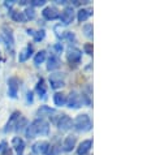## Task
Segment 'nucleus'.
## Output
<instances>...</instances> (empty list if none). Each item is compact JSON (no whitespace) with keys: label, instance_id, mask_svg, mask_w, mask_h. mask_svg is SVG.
Returning a JSON list of instances; mask_svg holds the SVG:
<instances>
[{"label":"nucleus","instance_id":"f257e3e1","mask_svg":"<svg viewBox=\"0 0 147 155\" xmlns=\"http://www.w3.org/2000/svg\"><path fill=\"white\" fill-rule=\"evenodd\" d=\"M50 132V124L46 121L44 119H37L28 125L26 130H25V134H26L28 138H34L37 136H47Z\"/></svg>","mask_w":147,"mask_h":155},{"label":"nucleus","instance_id":"f03ea898","mask_svg":"<svg viewBox=\"0 0 147 155\" xmlns=\"http://www.w3.org/2000/svg\"><path fill=\"white\" fill-rule=\"evenodd\" d=\"M73 125H74V129L77 132H89L90 129L93 128L90 116L86 115V114H82V115L77 116L74 123H73Z\"/></svg>","mask_w":147,"mask_h":155},{"label":"nucleus","instance_id":"7ed1b4c3","mask_svg":"<svg viewBox=\"0 0 147 155\" xmlns=\"http://www.w3.org/2000/svg\"><path fill=\"white\" fill-rule=\"evenodd\" d=\"M82 58V51L77 47H69L67 51V59L70 64H78Z\"/></svg>","mask_w":147,"mask_h":155},{"label":"nucleus","instance_id":"20e7f679","mask_svg":"<svg viewBox=\"0 0 147 155\" xmlns=\"http://www.w3.org/2000/svg\"><path fill=\"white\" fill-rule=\"evenodd\" d=\"M50 84H51V87L52 89H59L64 86L65 84V74L64 73H52L50 76Z\"/></svg>","mask_w":147,"mask_h":155},{"label":"nucleus","instance_id":"39448f33","mask_svg":"<svg viewBox=\"0 0 147 155\" xmlns=\"http://www.w3.org/2000/svg\"><path fill=\"white\" fill-rule=\"evenodd\" d=\"M67 103H68L69 108H80L82 106V103H83V99H82V97L77 91H72L69 94Z\"/></svg>","mask_w":147,"mask_h":155},{"label":"nucleus","instance_id":"423d86ee","mask_svg":"<svg viewBox=\"0 0 147 155\" xmlns=\"http://www.w3.org/2000/svg\"><path fill=\"white\" fill-rule=\"evenodd\" d=\"M59 17H60V20H61V22L64 25L72 24L73 20H74V9H73V7H65Z\"/></svg>","mask_w":147,"mask_h":155},{"label":"nucleus","instance_id":"0eeeda50","mask_svg":"<svg viewBox=\"0 0 147 155\" xmlns=\"http://www.w3.org/2000/svg\"><path fill=\"white\" fill-rule=\"evenodd\" d=\"M50 150V143L46 141H38L31 146V151L35 155H43L47 154Z\"/></svg>","mask_w":147,"mask_h":155},{"label":"nucleus","instance_id":"6e6552de","mask_svg":"<svg viewBox=\"0 0 147 155\" xmlns=\"http://www.w3.org/2000/svg\"><path fill=\"white\" fill-rule=\"evenodd\" d=\"M18 89H20L18 80L16 77H11L8 80V95L11 98H16L17 94H18Z\"/></svg>","mask_w":147,"mask_h":155},{"label":"nucleus","instance_id":"1a4fd4ad","mask_svg":"<svg viewBox=\"0 0 147 155\" xmlns=\"http://www.w3.org/2000/svg\"><path fill=\"white\" fill-rule=\"evenodd\" d=\"M56 124H57V128L61 129V130H69L73 127V120L68 115H61Z\"/></svg>","mask_w":147,"mask_h":155},{"label":"nucleus","instance_id":"9d476101","mask_svg":"<svg viewBox=\"0 0 147 155\" xmlns=\"http://www.w3.org/2000/svg\"><path fill=\"white\" fill-rule=\"evenodd\" d=\"M20 117H21V114L18 112V111H16V112L12 114V116L9 117V120H8L5 128H4V132L8 133V132H11V130H15V128H16V125H17V123H18Z\"/></svg>","mask_w":147,"mask_h":155},{"label":"nucleus","instance_id":"9b49d317","mask_svg":"<svg viewBox=\"0 0 147 155\" xmlns=\"http://www.w3.org/2000/svg\"><path fill=\"white\" fill-rule=\"evenodd\" d=\"M42 16L44 17L46 20H56L60 15H59V11L56 9L55 7H47L43 9Z\"/></svg>","mask_w":147,"mask_h":155},{"label":"nucleus","instance_id":"f8f14e48","mask_svg":"<svg viewBox=\"0 0 147 155\" xmlns=\"http://www.w3.org/2000/svg\"><path fill=\"white\" fill-rule=\"evenodd\" d=\"M12 145H13L15 147V151L18 154V155H22L24 150H25V142L24 140L21 138V137H15L13 140H12Z\"/></svg>","mask_w":147,"mask_h":155},{"label":"nucleus","instance_id":"ddd939ff","mask_svg":"<svg viewBox=\"0 0 147 155\" xmlns=\"http://www.w3.org/2000/svg\"><path fill=\"white\" fill-rule=\"evenodd\" d=\"M91 146H93V141L91 140L82 141L81 143H80V146H78V149H77V154H78V155L87 154L90 151V149H91Z\"/></svg>","mask_w":147,"mask_h":155},{"label":"nucleus","instance_id":"4468645a","mask_svg":"<svg viewBox=\"0 0 147 155\" xmlns=\"http://www.w3.org/2000/svg\"><path fill=\"white\" fill-rule=\"evenodd\" d=\"M76 146V137L74 136H68L65 140H64V143H63V150L65 153H69L74 149Z\"/></svg>","mask_w":147,"mask_h":155},{"label":"nucleus","instance_id":"2eb2a0df","mask_svg":"<svg viewBox=\"0 0 147 155\" xmlns=\"http://www.w3.org/2000/svg\"><path fill=\"white\" fill-rule=\"evenodd\" d=\"M31 54H33V46L31 45H28L25 48L21 51L20 55H18V61L20 63H24V61H26V60L31 56Z\"/></svg>","mask_w":147,"mask_h":155},{"label":"nucleus","instance_id":"dca6fc26","mask_svg":"<svg viewBox=\"0 0 147 155\" xmlns=\"http://www.w3.org/2000/svg\"><path fill=\"white\" fill-rule=\"evenodd\" d=\"M60 67V60L56 55H51L48 59V64H47V69L48 71H55Z\"/></svg>","mask_w":147,"mask_h":155},{"label":"nucleus","instance_id":"f3484780","mask_svg":"<svg viewBox=\"0 0 147 155\" xmlns=\"http://www.w3.org/2000/svg\"><path fill=\"white\" fill-rule=\"evenodd\" d=\"M91 13H93V11L90 9V8H82V9L78 11L77 18H78L80 22H83V21H86L90 16H91Z\"/></svg>","mask_w":147,"mask_h":155},{"label":"nucleus","instance_id":"a211bd4d","mask_svg":"<svg viewBox=\"0 0 147 155\" xmlns=\"http://www.w3.org/2000/svg\"><path fill=\"white\" fill-rule=\"evenodd\" d=\"M37 93H38V95H39V98L42 99H44L46 98V93H47V87H46V84H44V80H39L38 81V84H37Z\"/></svg>","mask_w":147,"mask_h":155},{"label":"nucleus","instance_id":"6ab92c4d","mask_svg":"<svg viewBox=\"0 0 147 155\" xmlns=\"http://www.w3.org/2000/svg\"><path fill=\"white\" fill-rule=\"evenodd\" d=\"M54 114H55V111L52 108H50L48 106H42L41 108L37 111V115L41 116V119L43 117V116H50L51 117V115H54Z\"/></svg>","mask_w":147,"mask_h":155},{"label":"nucleus","instance_id":"aec40b11","mask_svg":"<svg viewBox=\"0 0 147 155\" xmlns=\"http://www.w3.org/2000/svg\"><path fill=\"white\" fill-rule=\"evenodd\" d=\"M11 17L13 21H16V22H25V21H26V17H25L24 12L11 11Z\"/></svg>","mask_w":147,"mask_h":155},{"label":"nucleus","instance_id":"412c9836","mask_svg":"<svg viewBox=\"0 0 147 155\" xmlns=\"http://www.w3.org/2000/svg\"><path fill=\"white\" fill-rule=\"evenodd\" d=\"M54 102H55V104L57 106V107L64 106V104L67 103L65 94H63V93H56L55 95H54Z\"/></svg>","mask_w":147,"mask_h":155},{"label":"nucleus","instance_id":"4be33fe9","mask_svg":"<svg viewBox=\"0 0 147 155\" xmlns=\"http://www.w3.org/2000/svg\"><path fill=\"white\" fill-rule=\"evenodd\" d=\"M28 33L31 34V35L34 37V41H35V42H41L43 38H44V35H46V31H44V30H37V31H35V30H30V29H29Z\"/></svg>","mask_w":147,"mask_h":155},{"label":"nucleus","instance_id":"5701e85b","mask_svg":"<svg viewBox=\"0 0 147 155\" xmlns=\"http://www.w3.org/2000/svg\"><path fill=\"white\" fill-rule=\"evenodd\" d=\"M2 39L5 42V45L8 46V47H12L13 46V35H12V33L11 31H4L3 33V35H2Z\"/></svg>","mask_w":147,"mask_h":155},{"label":"nucleus","instance_id":"b1692460","mask_svg":"<svg viewBox=\"0 0 147 155\" xmlns=\"http://www.w3.org/2000/svg\"><path fill=\"white\" fill-rule=\"evenodd\" d=\"M44 60H46V51L42 50L39 52H37L35 58H34V64H35V65H41Z\"/></svg>","mask_w":147,"mask_h":155},{"label":"nucleus","instance_id":"393cba45","mask_svg":"<svg viewBox=\"0 0 147 155\" xmlns=\"http://www.w3.org/2000/svg\"><path fill=\"white\" fill-rule=\"evenodd\" d=\"M82 30H83L85 35L87 37V38H93V25H91V24H86V25H83Z\"/></svg>","mask_w":147,"mask_h":155},{"label":"nucleus","instance_id":"a878e982","mask_svg":"<svg viewBox=\"0 0 147 155\" xmlns=\"http://www.w3.org/2000/svg\"><path fill=\"white\" fill-rule=\"evenodd\" d=\"M26 124H28V120H26V119H25V117H20L18 123H17V125H16V128H15V130H16V132L22 130V128L26 125Z\"/></svg>","mask_w":147,"mask_h":155},{"label":"nucleus","instance_id":"bb28decb","mask_svg":"<svg viewBox=\"0 0 147 155\" xmlns=\"http://www.w3.org/2000/svg\"><path fill=\"white\" fill-rule=\"evenodd\" d=\"M25 17H26V20H33L34 17H35V12H34L33 8H26L24 12Z\"/></svg>","mask_w":147,"mask_h":155},{"label":"nucleus","instance_id":"cd10ccee","mask_svg":"<svg viewBox=\"0 0 147 155\" xmlns=\"http://www.w3.org/2000/svg\"><path fill=\"white\" fill-rule=\"evenodd\" d=\"M30 4L34 7H42L46 4V0H34V2H30Z\"/></svg>","mask_w":147,"mask_h":155},{"label":"nucleus","instance_id":"c85d7f7f","mask_svg":"<svg viewBox=\"0 0 147 155\" xmlns=\"http://www.w3.org/2000/svg\"><path fill=\"white\" fill-rule=\"evenodd\" d=\"M83 50H85V52H86V54L91 55V54H93V45H90V43L85 45V46H83Z\"/></svg>","mask_w":147,"mask_h":155},{"label":"nucleus","instance_id":"c756f323","mask_svg":"<svg viewBox=\"0 0 147 155\" xmlns=\"http://www.w3.org/2000/svg\"><path fill=\"white\" fill-rule=\"evenodd\" d=\"M60 153V149L57 147V146H52L51 147V151L48 153V155H57Z\"/></svg>","mask_w":147,"mask_h":155},{"label":"nucleus","instance_id":"7c9ffc66","mask_svg":"<svg viewBox=\"0 0 147 155\" xmlns=\"http://www.w3.org/2000/svg\"><path fill=\"white\" fill-rule=\"evenodd\" d=\"M64 37H65V39H68V41H74V34H73V33H70V31H67L65 33V35H64Z\"/></svg>","mask_w":147,"mask_h":155},{"label":"nucleus","instance_id":"2f4dec72","mask_svg":"<svg viewBox=\"0 0 147 155\" xmlns=\"http://www.w3.org/2000/svg\"><path fill=\"white\" fill-rule=\"evenodd\" d=\"M28 102H29V103L33 102V93H31V91L28 93Z\"/></svg>","mask_w":147,"mask_h":155},{"label":"nucleus","instance_id":"473e14b6","mask_svg":"<svg viewBox=\"0 0 147 155\" xmlns=\"http://www.w3.org/2000/svg\"><path fill=\"white\" fill-rule=\"evenodd\" d=\"M15 4V2H5V5L7 7H12Z\"/></svg>","mask_w":147,"mask_h":155},{"label":"nucleus","instance_id":"72a5a7b5","mask_svg":"<svg viewBox=\"0 0 147 155\" xmlns=\"http://www.w3.org/2000/svg\"><path fill=\"white\" fill-rule=\"evenodd\" d=\"M56 50H59V51H63V46H60V45H56Z\"/></svg>","mask_w":147,"mask_h":155},{"label":"nucleus","instance_id":"f704fd0d","mask_svg":"<svg viewBox=\"0 0 147 155\" xmlns=\"http://www.w3.org/2000/svg\"><path fill=\"white\" fill-rule=\"evenodd\" d=\"M4 146H5V143H2V145H0V151H2V150H3Z\"/></svg>","mask_w":147,"mask_h":155}]
</instances>
